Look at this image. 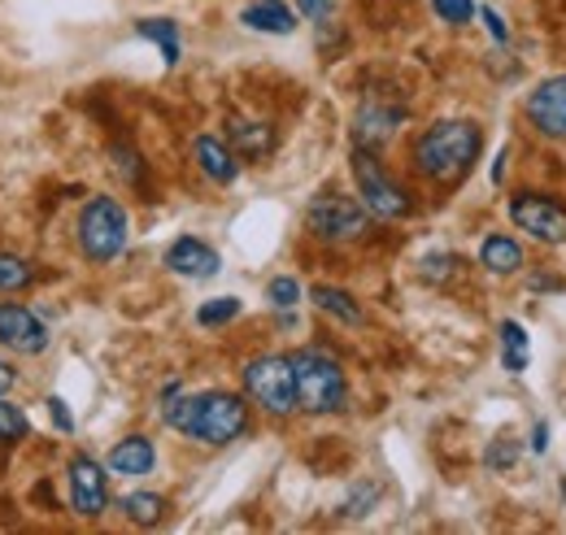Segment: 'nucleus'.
Instances as JSON below:
<instances>
[{"mask_svg":"<svg viewBox=\"0 0 566 535\" xmlns=\"http://www.w3.org/2000/svg\"><path fill=\"white\" fill-rule=\"evenodd\" d=\"M161 418L166 427L184 431L188 440H201V444H231L244 436L249 427V405L240 401L235 392H201V397H188L179 384H170L161 392Z\"/></svg>","mask_w":566,"mask_h":535,"instance_id":"obj_1","label":"nucleus"},{"mask_svg":"<svg viewBox=\"0 0 566 535\" xmlns=\"http://www.w3.org/2000/svg\"><path fill=\"white\" fill-rule=\"evenodd\" d=\"M480 144H484V135H480L475 123H458V118L453 123H436L415 144V166L431 183H458L475 166Z\"/></svg>","mask_w":566,"mask_h":535,"instance_id":"obj_2","label":"nucleus"},{"mask_svg":"<svg viewBox=\"0 0 566 535\" xmlns=\"http://www.w3.org/2000/svg\"><path fill=\"white\" fill-rule=\"evenodd\" d=\"M292 379H296V409H305V413H336L349 401L345 370L323 348L292 353Z\"/></svg>","mask_w":566,"mask_h":535,"instance_id":"obj_3","label":"nucleus"},{"mask_svg":"<svg viewBox=\"0 0 566 535\" xmlns=\"http://www.w3.org/2000/svg\"><path fill=\"white\" fill-rule=\"evenodd\" d=\"M78 249L92 262H114L127 249V209L114 197H92L78 213Z\"/></svg>","mask_w":566,"mask_h":535,"instance_id":"obj_4","label":"nucleus"},{"mask_svg":"<svg viewBox=\"0 0 566 535\" xmlns=\"http://www.w3.org/2000/svg\"><path fill=\"white\" fill-rule=\"evenodd\" d=\"M244 392L262 405L266 413H292L296 409V379H292V357L280 353H266V357H253L244 366Z\"/></svg>","mask_w":566,"mask_h":535,"instance_id":"obj_5","label":"nucleus"},{"mask_svg":"<svg viewBox=\"0 0 566 535\" xmlns=\"http://www.w3.org/2000/svg\"><path fill=\"white\" fill-rule=\"evenodd\" d=\"M354 179H357V192H361L366 213L388 218V222L410 213V197H406V188H401V183L379 166L375 148H357L354 153Z\"/></svg>","mask_w":566,"mask_h":535,"instance_id":"obj_6","label":"nucleus"},{"mask_svg":"<svg viewBox=\"0 0 566 535\" xmlns=\"http://www.w3.org/2000/svg\"><path fill=\"white\" fill-rule=\"evenodd\" d=\"M305 227H310L318 240L340 244V240H357V235H366L370 213H366V204H357L354 197L323 192V197H314L310 209H305Z\"/></svg>","mask_w":566,"mask_h":535,"instance_id":"obj_7","label":"nucleus"},{"mask_svg":"<svg viewBox=\"0 0 566 535\" xmlns=\"http://www.w3.org/2000/svg\"><path fill=\"white\" fill-rule=\"evenodd\" d=\"M510 218L518 231H527L541 244H566V204L545 192H514Z\"/></svg>","mask_w":566,"mask_h":535,"instance_id":"obj_8","label":"nucleus"},{"mask_svg":"<svg viewBox=\"0 0 566 535\" xmlns=\"http://www.w3.org/2000/svg\"><path fill=\"white\" fill-rule=\"evenodd\" d=\"M527 123L549 139H566V74H549L527 96Z\"/></svg>","mask_w":566,"mask_h":535,"instance_id":"obj_9","label":"nucleus"},{"mask_svg":"<svg viewBox=\"0 0 566 535\" xmlns=\"http://www.w3.org/2000/svg\"><path fill=\"white\" fill-rule=\"evenodd\" d=\"M71 505L83 518H101L109 505V474L92 458H74L71 462Z\"/></svg>","mask_w":566,"mask_h":535,"instance_id":"obj_10","label":"nucleus"},{"mask_svg":"<svg viewBox=\"0 0 566 535\" xmlns=\"http://www.w3.org/2000/svg\"><path fill=\"white\" fill-rule=\"evenodd\" d=\"M0 344L13 348V353H44L49 348V327L27 305L4 301L0 305Z\"/></svg>","mask_w":566,"mask_h":535,"instance_id":"obj_11","label":"nucleus"},{"mask_svg":"<svg viewBox=\"0 0 566 535\" xmlns=\"http://www.w3.org/2000/svg\"><path fill=\"white\" fill-rule=\"evenodd\" d=\"M406 123V109L401 105H384V101H366L361 109H357L354 118V139L357 148H379V144H388L397 127Z\"/></svg>","mask_w":566,"mask_h":535,"instance_id":"obj_12","label":"nucleus"},{"mask_svg":"<svg viewBox=\"0 0 566 535\" xmlns=\"http://www.w3.org/2000/svg\"><path fill=\"white\" fill-rule=\"evenodd\" d=\"M166 266L175 270V274H184V279H213L222 262H218V253H213L206 240L184 235V240H175L166 249Z\"/></svg>","mask_w":566,"mask_h":535,"instance_id":"obj_13","label":"nucleus"},{"mask_svg":"<svg viewBox=\"0 0 566 535\" xmlns=\"http://www.w3.org/2000/svg\"><path fill=\"white\" fill-rule=\"evenodd\" d=\"M240 22L249 31H262V35H292L296 31V13L283 0H253V4H244Z\"/></svg>","mask_w":566,"mask_h":535,"instance_id":"obj_14","label":"nucleus"},{"mask_svg":"<svg viewBox=\"0 0 566 535\" xmlns=\"http://www.w3.org/2000/svg\"><path fill=\"white\" fill-rule=\"evenodd\" d=\"M192 157H197V166L210 175L213 183H231L235 175H240V166H235V153L218 139V135H201L197 144H192Z\"/></svg>","mask_w":566,"mask_h":535,"instance_id":"obj_15","label":"nucleus"},{"mask_svg":"<svg viewBox=\"0 0 566 535\" xmlns=\"http://www.w3.org/2000/svg\"><path fill=\"white\" fill-rule=\"evenodd\" d=\"M157 466V449H153V440H144V436H127V440H118L114 449H109V470L114 474H148V470Z\"/></svg>","mask_w":566,"mask_h":535,"instance_id":"obj_16","label":"nucleus"},{"mask_svg":"<svg viewBox=\"0 0 566 535\" xmlns=\"http://www.w3.org/2000/svg\"><path fill=\"white\" fill-rule=\"evenodd\" d=\"M310 296H314V305H318L323 314H332V318H340L345 327H357V323H361V305H357V301H354V296H349V292H345V287H332V283H318V287H314Z\"/></svg>","mask_w":566,"mask_h":535,"instance_id":"obj_17","label":"nucleus"},{"mask_svg":"<svg viewBox=\"0 0 566 535\" xmlns=\"http://www.w3.org/2000/svg\"><path fill=\"white\" fill-rule=\"evenodd\" d=\"M480 262L493 274H514V270H523V249L510 235H489L484 249H480Z\"/></svg>","mask_w":566,"mask_h":535,"instance_id":"obj_18","label":"nucleus"},{"mask_svg":"<svg viewBox=\"0 0 566 535\" xmlns=\"http://www.w3.org/2000/svg\"><path fill=\"white\" fill-rule=\"evenodd\" d=\"M136 31L161 49V62H166V66L179 62V22H170V18H140Z\"/></svg>","mask_w":566,"mask_h":535,"instance_id":"obj_19","label":"nucleus"},{"mask_svg":"<svg viewBox=\"0 0 566 535\" xmlns=\"http://www.w3.org/2000/svg\"><path fill=\"white\" fill-rule=\"evenodd\" d=\"M231 144L240 157H266L275 148V132L266 123H231Z\"/></svg>","mask_w":566,"mask_h":535,"instance_id":"obj_20","label":"nucleus"},{"mask_svg":"<svg viewBox=\"0 0 566 535\" xmlns=\"http://www.w3.org/2000/svg\"><path fill=\"white\" fill-rule=\"evenodd\" d=\"M501 361L510 375H523L532 361V344H527V332L518 323H501Z\"/></svg>","mask_w":566,"mask_h":535,"instance_id":"obj_21","label":"nucleus"},{"mask_svg":"<svg viewBox=\"0 0 566 535\" xmlns=\"http://www.w3.org/2000/svg\"><path fill=\"white\" fill-rule=\"evenodd\" d=\"M118 510H123L136 527H153V523H161L166 501H161V496H153V492H132V496H123V501H118Z\"/></svg>","mask_w":566,"mask_h":535,"instance_id":"obj_22","label":"nucleus"},{"mask_svg":"<svg viewBox=\"0 0 566 535\" xmlns=\"http://www.w3.org/2000/svg\"><path fill=\"white\" fill-rule=\"evenodd\" d=\"M240 314V301L235 296H213V301H206L201 310H197V323L201 327H222V323H231Z\"/></svg>","mask_w":566,"mask_h":535,"instance_id":"obj_23","label":"nucleus"},{"mask_svg":"<svg viewBox=\"0 0 566 535\" xmlns=\"http://www.w3.org/2000/svg\"><path fill=\"white\" fill-rule=\"evenodd\" d=\"M27 431H31L27 413H22L18 405L0 401V444H18V440H22Z\"/></svg>","mask_w":566,"mask_h":535,"instance_id":"obj_24","label":"nucleus"},{"mask_svg":"<svg viewBox=\"0 0 566 535\" xmlns=\"http://www.w3.org/2000/svg\"><path fill=\"white\" fill-rule=\"evenodd\" d=\"M436 18L449 22V27H467L475 18V0H431Z\"/></svg>","mask_w":566,"mask_h":535,"instance_id":"obj_25","label":"nucleus"},{"mask_svg":"<svg viewBox=\"0 0 566 535\" xmlns=\"http://www.w3.org/2000/svg\"><path fill=\"white\" fill-rule=\"evenodd\" d=\"M266 296H271V305H275V310H292V305L301 301V283H296V279H287V274H280V279H271Z\"/></svg>","mask_w":566,"mask_h":535,"instance_id":"obj_26","label":"nucleus"},{"mask_svg":"<svg viewBox=\"0 0 566 535\" xmlns=\"http://www.w3.org/2000/svg\"><path fill=\"white\" fill-rule=\"evenodd\" d=\"M27 283H31L27 262H18V258H0V287H4V292H18V287H27Z\"/></svg>","mask_w":566,"mask_h":535,"instance_id":"obj_27","label":"nucleus"},{"mask_svg":"<svg viewBox=\"0 0 566 535\" xmlns=\"http://www.w3.org/2000/svg\"><path fill=\"white\" fill-rule=\"evenodd\" d=\"M336 9H340V0H296V13L305 22H327Z\"/></svg>","mask_w":566,"mask_h":535,"instance_id":"obj_28","label":"nucleus"},{"mask_svg":"<svg viewBox=\"0 0 566 535\" xmlns=\"http://www.w3.org/2000/svg\"><path fill=\"white\" fill-rule=\"evenodd\" d=\"M484 462H489L493 470H510L514 462H518V444H514V440H496Z\"/></svg>","mask_w":566,"mask_h":535,"instance_id":"obj_29","label":"nucleus"},{"mask_svg":"<svg viewBox=\"0 0 566 535\" xmlns=\"http://www.w3.org/2000/svg\"><path fill=\"white\" fill-rule=\"evenodd\" d=\"M49 409H53V422H57V431H71L74 418H71V409H66V401H62V397H49Z\"/></svg>","mask_w":566,"mask_h":535,"instance_id":"obj_30","label":"nucleus"},{"mask_svg":"<svg viewBox=\"0 0 566 535\" xmlns=\"http://www.w3.org/2000/svg\"><path fill=\"white\" fill-rule=\"evenodd\" d=\"M480 18L489 22V31H493V40H501V44L510 40V31H505V22H501V13H496V9H480Z\"/></svg>","mask_w":566,"mask_h":535,"instance_id":"obj_31","label":"nucleus"},{"mask_svg":"<svg viewBox=\"0 0 566 535\" xmlns=\"http://www.w3.org/2000/svg\"><path fill=\"white\" fill-rule=\"evenodd\" d=\"M9 388H13V370H9V366H4V361H0V397H4V392H9Z\"/></svg>","mask_w":566,"mask_h":535,"instance_id":"obj_32","label":"nucleus"}]
</instances>
